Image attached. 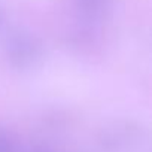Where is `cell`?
Listing matches in <instances>:
<instances>
[{"mask_svg": "<svg viewBox=\"0 0 152 152\" xmlns=\"http://www.w3.org/2000/svg\"><path fill=\"white\" fill-rule=\"evenodd\" d=\"M5 52L14 67L30 69L42 58V43L30 33L15 31L6 37Z\"/></svg>", "mask_w": 152, "mask_h": 152, "instance_id": "6da1fadb", "label": "cell"}, {"mask_svg": "<svg viewBox=\"0 0 152 152\" xmlns=\"http://www.w3.org/2000/svg\"><path fill=\"white\" fill-rule=\"evenodd\" d=\"M76 3H78V8L84 15L96 18L103 15L104 9L109 5V0H76Z\"/></svg>", "mask_w": 152, "mask_h": 152, "instance_id": "7a4b0ae2", "label": "cell"}, {"mask_svg": "<svg viewBox=\"0 0 152 152\" xmlns=\"http://www.w3.org/2000/svg\"><path fill=\"white\" fill-rule=\"evenodd\" d=\"M0 152H15V148H14L12 140L2 130H0Z\"/></svg>", "mask_w": 152, "mask_h": 152, "instance_id": "3957f363", "label": "cell"}, {"mask_svg": "<svg viewBox=\"0 0 152 152\" xmlns=\"http://www.w3.org/2000/svg\"><path fill=\"white\" fill-rule=\"evenodd\" d=\"M3 24H5V12L0 9V28L3 27Z\"/></svg>", "mask_w": 152, "mask_h": 152, "instance_id": "277c9868", "label": "cell"}]
</instances>
